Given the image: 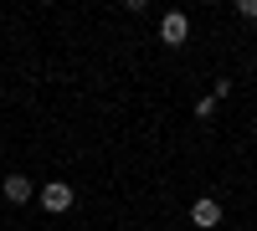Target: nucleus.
<instances>
[{"label": "nucleus", "mask_w": 257, "mask_h": 231, "mask_svg": "<svg viewBox=\"0 0 257 231\" xmlns=\"http://www.w3.org/2000/svg\"><path fill=\"white\" fill-rule=\"evenodd\" d=\"M41 205H47L52 216L72 211V185H67V180H52V185H41Z\"/></svg>", "instance_id": "obj_2"}, {"label": "nucleus", "mask_w": 257, "mask_h": 231, "mask_svg": "<svg viewBox=\"0 0 257 231\" xmlns=\"http://www.w3.org/2000/svg\"><path fill=\"white\" fill-rule=\"evenodd\" d=\"M185 36H190V16L185 11H165L160 16V41L165 47H185Z\"/></svg>", "instance_id": "obj_1"}, {"label": "nucleus", "mask_w": 257, "mask_h": 231, "mask_svg": "<svg viewBox=\"0 0 257 231\" xmlns=\"http://www.w3.org/2000/svg\"><path fill=\"white\" fill-rule=\"evenodd\" d=\"M0 190H6V200H11V205H26V200L36 195V185H31L26 175H6V185H0Z\"/></svg>", "instance_id": "obj_4"}, {"label": "nucleus", "mask_w": 257, "mask_h": 231, "mask_svg": "<svg viewBox=\"0 0 257 231\" xmlns=\"http://www.w3.org/2000/svg\"><path fill=\"white\" fill-rule=\"evenodd\" d=\"M237 16H247V21H257V0H237Z\"/></svg>", "instance_id": "obj_5"}, {"label": "nucleus", "mask_w": 257, "mask_h": 231, "mask_svg": "<svg viewBox=\"0 0 257 231\" xmlns=\"http://www.w3.org/2000/svg\"><path fill=\"white\" fill-rule=\"evenodd\" d=\"M190 221H196L201 231H216V226H221V205H216V195H201L196 205H190Z\"/></svg>", "instance_id": "obj_3"}]
</instances>
